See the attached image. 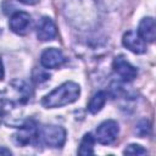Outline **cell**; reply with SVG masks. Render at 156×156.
<instances>
[{
    "instance_id": "obj_1",
    "label": "cell",
    "mask_w": 156,
    "mask_h": 156,
    "mask_svg": "<svg viewBox=\"0 0 156 156\" xmlns=\"http://www.w3.org/2000/svg\"><path fill=\"white\" fill-rule=\"evenodd\" d=\"M79 95H80V87L77 83L68 80L55 88L49 94H46L43 98L41 104L45 108L62 107L77 101Z\"/></svg>"
},
{
    "instance_id": "obj_2",
    "label": "cell",
    "mask_w": 156,
    "mask_h": 156,
    "mask_svg": "<svg viewBox=\"0 0 156 156\" xmlns=\"http://www.w3.org/2000/svg\"><path fill=\"white\" fill-rule=\"evenodd\" d=\"M66 129L56 124H48L39 129V140L49 147H62L66 141Z\"/></svg>"
},
{
    "instance_id": "obj_3",
    "label": "cell",
    "mask_w": 156,
    "mask_h": 156,
    "mask_svg": "<svg viewBox=\"0 0 156 156\" xmlns=\"http://www.w3.org/2000/svg\"><path fill=\"white\" fill-rule=\"evenodd\" d=\"M39 140V128L37 123L32 119L24 122L18 130L13 134V141L18 146H29L34 145Z\"/></svg>"
},
{
    "instance_id": "obj_4",
    "label": "cell",
    "mask_w": 156,
    "mask_h": 156,
    "mask_svg": "<svg viewBox=\"0 0 156 156\" xmlns=\"http://www.w3.org/2000/svg\"><path fill=\"white\" fill-rule=\"evenodd\" d=\"M118 133V123L113 119H106L96 128V140L102 145H111L116 141Z\"/></svg>"
},
{
    "instance_id": "obj_5",
    "label": "cell",
    "mask_w": 156,
    "mask_h": 156,
    "mask_svg": "<svg viewBox=\"0 0 156 156\" xmlns=\"http://www.w3.org/2000/svg\"><path fill=\"white\" fill-rule=\"evenodd\" d=\"M112 68L123 82H132L138 76V69L123 56L115 57V60L112 61Z\"/></svg>"
},
{
    "instance_id": "obj_6",
    "label": "cell",
    "mask_w": 156,
    "mask_h": 156,
    "mask_svg": "<svg viewBox=\"0 0 156 156\" xmlns=\"http://www.w3.org/2000/svg\"><path fill=\"white\" fill-rule=\"evenodd\" d=\"M32 24V18L26 11H16L11 15L9 21L10 29L18 35H24L28 33Z\"/></svg>"
},
{
    "instance_id": "obj_7",
    "label": "cell",
    "mask_w": 156,
    "mask_h": 156,
    "mask_svg": "<svg viewBox=\"0 0 156 156\" xmlns=\"http://www.w3.org/2000/svg\"><path fill=\"white\" fill-rule=\"evenodd\" d=\"M65 61H66V58H65L62 51L56 48H49V49L44 50L40 56L41 66L48 69L58 68L65 63Z\"/></svg>"
},
{
    "instance_id": "obj_8",
    "label": "cell",
    "mask_w": 156,
    "mask_h": 156,
    "mask_svg": "<svg viewBox=\"0 0 156 156\" xmlns=\"http://www.w3.org/2000/svg\"><path fill=\"white\" fill-rule=\"evenodd\" d=\"M56 35H57V28L55 22L48 16L41 17L37 27V38L40 41H50L54 40Z\"/></svg>"
},
{
    "instance_id": "obj_9",
    "label": "cell",
    "mask_w": 156,
    "mask_h": 156,
    "mask_svg": "<svg viewBox=\"0 0 156 156\" xmlns=\"http://www.w3.org/2000/svg\"><path fill=\"white\" fill-rule=\"evenodd\" d=\"M11 89L15 96V101L18 104H26L30 100L33 95V89L30 84L24 79H15L11 82Z\"/></svg>"
},
{
    "instance_id": "obj_10",
    "label": "cell",
    "mask_w": 156,
    "mask_h": 156,
    "mask_svg": "<svg viewBox=\"0 0 156 156\" xmlns=\"http://www.w3.org/2000/svg\"><path fill=\"white\" fill-rule=\"evenodd\" d=\"M122 44L124 48H127L129 51L134 54H144L146 51V44L145 41L139 37V34L135 30H128L122 37Z\"/></svg>"
},
{
    "instance_id": "obj_11",
    "label": "cell",
    "mask_w": 156,
    "mask_h": 156,
    "mask_svg": "<svg viewBox=\"0 0 156 156\" xmlns=\"http://www.w3.org/2000/svg\"><path fill=\"white\" fill-rule=\"evenodd\" d=\"M139 37L146 43H152L155 40V35H156V30H155V20L152 17H144L138 27V32Z\"/></svg>"
},
{
    "instance_id": "obj_12",
    "label": "cell",
    "mask_w": 156,
    "mask_h": 156,
    "mask_svg": "<svg viewBox=\"0 0 156 156\" xmlns=\"http://www.w3.org/2000/svg\"><path fill=\"white\" fill-rule=\"evenodd\" d=\"M106 100H107V94H106V91L99 90L98 93H95V94L91 96V99H90V101H89V104H88V111H89L90 113H93V115L100 112V111L102 110V107L105 106Z\"/></svg>"
},
{
    "instance_id": "obj_13",
    "label": "cell",
    "mask_w": 156,
    "mask_h": 156,
    "mask_svg": "<svg viewBox=\"0 0 156 156\" xmlns=\"http://www.w3.org/2000/svg\"><path fill=\"white\" fill-rule=\"evenodd\" d=\"M94 144H95V138L93 136L91 133H87L84 134L79 149H78V154L82 156H87V155H93L94 154Z\"/></svg>"
},
{
    "instance_id": "obj_14",
    "label": "cell",
    "mask_w": 156,
    "mask_h": 156,
    "mask_svg": "<svg viewBox=\"0 0 156 156\" xmlns=\"http://www.w3.org/2000/svg\"><path fill=\"white\" fill-rule=\"evenodd\" d=\"M150 130H151V127L147 119H141L135 124V133L140 138L147 136L150 134Z\"/></svg>"
},
{
    "instance_id": "obj_15",
    "label": "cell",
    "mask_w": 156,
    "mask_h": 156,
    "mask_svg": "<svg viewBox=\"0 0 156 156\" xmlns=\"http://www.w3.org/2000/svg\"><path fill=\"white\" fill-rule=\"evenodd\" d=\"M124 155H132V156H140V155H146L147 151L139 144H129L124 151H123Z\"/></svg>"
},
{
    "instance_id": "obj_16",
    "label": "cell",
    "mask_w": 156,
    "mask_h": 156,
    "mask_svg": "<svg viewBox=\"0 0 156 156\" xmlns=\"http://www.w3.org/2000/svg\"><path fill=\"white\" fill-rule=\"evenodd\" d=\"M50 78V74L49 73H46V72H44V71H40L38 74H33V79L37 82V83H43V82H45V80H48Z\"/></svg>"
},
{
    "instance_id": "obj_17",
    "label": "cell",
    "mask_w": 156,
    "mask_h": 156,
    "mask_svg": "<svg viewBox=\"0 0 156 156\" xmlns=\"http://www.w3.org/2000/svg\"><path fill=\"white\" fill-rule=\"evenodd\" d=\"M6 113V100L4 98H0V123Z\"/></svg>"
},
{
    "instance_id": "obj_18",
    "label": "cell",
    "mask_w": 156,
    "mask_h": 156,
    "mask_svg": "<svg viewBox=\"0 0 156 156\" xmlns=\"http://www.w3.org/2000/svg\"><path fill=\"white\" fill-rule=\"evenodd\" d=\"M23 5H35L39 2V0H18Z\"/></svg>"
},
{
    "instance_id": "obj_19",
    "label": "cell",
    "mask_w": 156,
    "mask_h": 156,
    "mask_svg": "<svg viewBox=\"0 0 156 156\" xmlns=\"http://www.w3.org/2000/svg\"><path fill=\"white\" fill-rule=\"evenodd\" d=\"M11 150L4 147V146H0V155H11Z\"/></svg>"
},
{
    "instance_id": "obj_20",
    "label": "cell",
    "mask_w": 156,
    "mask_h": 156,
    "mask_svg": "<svg viewBox=\"0 0 156 156\" xmlns=\"http://www.w3.org/2000/svg\"><path fill=\"white\" fill-rule=\"evenodd\" d=\"M5 77V71H4V65H2V61L0 58V80H2Z\"/></svg>"
},
{
    "instance_id": "obj_21",
    "label": "cell",
    "mask_w": 156,
    "mask_h": 156,
    "mask_svg": "<svg viewBox=\"0 0 156 156\" xmlns=\"http://www.w3.org/2000/svg\"><path fill=\"white\" fill-rule=\"evenodd\" d=\"M0 32H1V30H0Z\"/></svg>"
}]
</instances>
